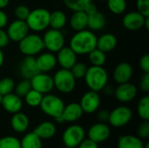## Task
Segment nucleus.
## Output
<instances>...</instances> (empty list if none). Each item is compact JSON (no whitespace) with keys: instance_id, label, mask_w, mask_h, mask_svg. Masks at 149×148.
I'll return each instance as SVG.
<instances>
[{"instance_id":"de8ad7c7","label":"nucleus","mask_w":149,"mask_h":148,"mask_svg":"<svg viewBox=\"0 0 149 148\" xmlns=\"http://www.w3.org/2000/svg\"><path fill=\"white\" fill-rule=\"evenodd\" d=\"M8 22V17L6 13L0 9V29H3Z\"/></svg>"},{"instance_id":"f257e3e1","label":"nucleus","mask_w":149,"mask_h":148,"mask_svg":"<svg viewBox=\"0 0 149 148\" xmlns=\"http://www.w3.org/2000/svg\"><path fill=\"white\" fill-rule=\"evenodd\" d=\"M97 37L90 30H82L76 31L70 40V48L78 55L88 54L96 48Z\"/></svg>"},{"instance_id":"20e7f679","label":"nucleus","mask_w":149,"mask_h":148,"mask_svg":"<svg viewBox=\"0 0 149 148\" xmlns=\"http://www.w3.org/2000/svg\"><path fill=\"white\" fill-rule=\"evenodd\" d=\"M65 106L64 101L59 97L47 93L43 96L39 107L45 115L56 119L61 116Z\"/></svg>"},{"instance_id":"473e14b6","label":"nucleus","mask_w":149,"mask_h":148,"mask_svg":"<svg viewBox=\"0 0 149 148\" xmlns=\"http://www.w3.org/2000/svg\"><path fill=\"white\" fill-rule=\"evenodd\" d=\"M107 1L110 11L116 15L124 13L127 6L126 0H107Z\"/></svg>"},{"instance_id":"6e6d98bb","label":"nucleus","mask_w":149,"mask_h":148,"mask_svg":"<svg viewBox=\"0 0 149 148\" xmlns=\"http://www.w3.org/2000/svg\"><path fill=\"white\" fill-rule=\"evenodd\" d=\"M2 97H3V96H2V95L0 94V106H1V101H2Z\"/></svg>"},{"instance_id":"09e8293b","label":"nucleus","mask_w":149,"mask_h":148,"mask_svg":"<svg viewBox=\"0 0 149 148\" xmlns=\"http://www.w3.org/2000/svg\"><path fill=\"white\" fill-rule=\"evenodd\" d=\"M98 10H97V7H96V5L95 4H93L92 2L86 6V8L85 9V11H86V13L87 14V15H90V14H93V13H94V12H96Z\"/></svg>"},{"instance_id":"4d7b16f0","label":"nucleus","mask_w":149,"mask_h":148,"mask_svg":"<svg viewBox=\"0 0 149 148\" xmlns=\"http://www.w3.org/2000/svg\"><path fill=\"white\" fill-rule=\"evenodd\" d=\"M99 1H106V0H99Z\"/></svg>"},{"instance_id":"393cba45","label":"nucleus","mask_w":149,"mask_h":148,"mask_svg":"<svg viewBox=\"0 0 149 148\" xmlns=\"http://www.w3.org/2000/svg\"><path fill=\"white\" fill-rule=\"evenodd\" d=\"M144 145L143 140L138 136L127 134L119 137L117 148H144Z\"/></svg>"},{"instance_id":"bb28decb","label":"nucleus","mask_w":149,"mask_h":148,"mask_svg":"<svg viewBox=\"0 0 149 148\" xmlns=\"http://www.w3.org/2000/svg\"><path fill=\"white\" fill-rule=\"evenodd\" d=\"M106 25V17L102 12L96 11L93 14L87 15V27L90 31H100Z\"/></svg>"},{"instance_id":"37998d69","label":"nucleus","mask_w":149,"mask_h":148,"mask_svg":"<svg viewBox=\"0 0 149 148\" xmlns=\"http://www.w3.org/2000/svg\"><path fill=\"white\" fill-rule=\"evenodd\" d=\"M140 67L141 69L146 72L149 73V55L148 54H144L143 56H141V58H140Z\"/></svg>"},{"instance_id":"0eeeda50","label":"nucleus","mask_w":149,"mask_h":148,"mask_svg":"<svg viewBox=\"0 0 149 148\" xmlns=\"http://www.w3.org/2000/svg\"><path fill=\"white\" fill-rule=\"evenodd\" d=\"M86 131L83 126L74 124L69 126L62 134V141L67 148H77L85 140Z\"/></svg>"},{"instance_id":"b1692460","label":"nucleus","mask_w":149,"mask_h":148,"mask_svg":"<svg viewBox=\"0 0 149 148\" xmlns=\"http://www.w3.org/2000/svg\"><path fill=\"white\" fill-rule=\"evenodd\" d=\"M56 126L52 121H43L39 125H38L33 130V133H35L42 140H50L53 138L56 134Z\"/></svg>"},{"instance_id":"412c9836","label":"nucleus","mask_w":149,"mask_h":148,"mask_svg":"<svg viewBox=\"0 0 149 148\" xmlns=\"http://www.w3.org/2000/svg\"><path fill=\"white\" fill-rule=\"evenodd\" d=\"M113 79L118 84L129 82L133 76V67L127 62L120 63L113 71Z\"/></svg>"},{"instance_id":"f8f14e48","label":"nucleus","mask_w":149,"mask_h":148,"mask_svg":"<svg viewBox=\"0 0 149 148\" xmlns=\"http://www.w3.org/2000/svg\"><path fill=\"white\" fill-rule=\"evenodd\" d=\"M79 105L84 112V113L92 114L98 111L100 105V97L98 92L90 90L86 92L79 102Z\"/></svg>"},{"instance_id":"79ce46f5","label":"nucleus","mask_w":149,"mask_h":148,"mask_svg":"<svg viewBox=\"0 0 149 148\" xmlns=\"http://www.w3.org/2000/svg\"><path fill=\"white\" fill-rule=\"evenodd\" d=\"M140 88L144 92H149V73L144 72L143 76L140 80Z\"/></svg>"},{"instance_id":"a18cd8bd","label":"nucleus","mask_w":149,"mask_h":148,"mask_svg":"<svg viewBox=\"0 0 149 148\" xmlns=\"http://www.w3.org/2000/svg\"><path fill=\"white\" fill-rule=\"evenodd\" d=\"M10 42V38L7 35V32L3 29H0V49L4 48Z\"/></svg>"},{"instance_id":"c756f323","label":"nucleus","mask_w":149,"mask_h":148,"mask_svg":"<svg viewBox=\"0 0 149 148\" xmlns=\"http://www.w3.org/2000/svg\"><path fill=\"white\" fill-rule=\"evenodd\" d=\"M88 56L91 64L96 66H103L107 60L106 53L99 50L98 48H95L92 51H90L88 53Z\"/></svg>"},{"instance_id":"e433bc0d","label":"nucleus","mask_w":149,"mask_h":148,"mask_svg":"<svg viewBox=\"0 0 149 148\" xmlns=\"http://www.w3.org/2000/svg\"><path fill=\"white\" fill-rule=\"evenodd\" d=\"M0 148H21L20 140L14 136L0 138Z\"/></svg>"},{"instance_id":"4be33fe9","label":"nucleus","mask_w":149,"mask_h":148,"mask_svg":"<svg viewBox=\"0 0 149 148\" xmlns=\"http://www.w3.org/2000/svg\"><path fill=\"white\" fill-rule=\"evenodd\" d=\"M30 126V120L28 116L21 112L13 113L10 119V126L17 133H24L27 131Z\"/></svg>"},{"instance_id":"ddd939ff","label":"nucleus","mask_w":149,"mask_h":148,"mask_svg":"<svg viewBox=\"0 0 149 148\" xmlns=\"http://www.w3.org/2000/svg\"><path fill=\"white\" fill-rule=\"evenodd\" d=\"M29 27L26 21L16 19L10 24L6 31L10 40L13 42H19L29 33Z\"/></svg>"},{"instance_id":"c9c22d12","label":"nucleus","mask_w":149,"mask_h":148,"mask_svg":"<svg viewBox=\"0 0 149 148\" xmlns=\"http://www.w3.org/2000/svg\"><path fill=\"white\" fill-rule=\"evenodd\" d=\"M15 82L10 78H3L0 79V94L2 96L9 94L14 91Z\"/></svg>"},{"instance_id":"6ab92c4d","label":"nucleus","mask_w":149,"mask_h":148,"mask_svg":"<svg viewBox=\"0 0 149 148\" xmlns=\"http://www.w3.org/2000/svg\"><path fill=\"white\" fill-rule=\"evenodd\" d=\"M19 72L26 79H31L34 75L38 73L39 71L36 64V58L33 56H26L20 63Z\"/></svg>"},{"instance_id":"7ed1b4c3","label":"nucleus","mask_w":149,"mask_h":148,"mask_svg":"<svg viewBox=\"0 0 149 148\" xmlns=\"http://www.w3.org/2000/svg\"><path fill=\"white\" fill-rule=\"evenodd\" d=\"M51 12L45 8H37L30 11L26 18V24L33 31H42L49 27Z\"/></svg>"},{"instance_id":"9d476101","label":"nucleus","mask_w":149,"mask_h":148,"mask_svg":"<svg viewBox=\"0 0 149 148\" xmlns=\"http://www.w3.org/2000/svg\"><path fill=\"white\" fill-rule=\"evenodd\" d=\"M31 88L42 93L43 95L50 93L52 90L54 88L52 77L47 74L46 72H39L36 75H34L31 79Z\"/></svg>"},{"instance_id":"dca6fc26","label":"nucleus","mask_w":149,"mask_h":148,"mask_svg":"<svg viewBox=\"0 0 149 148\" xmlns=\"http://www.w3.org/2000/svg\"><path fill=\"white\" fill-rule=\"evenodd\" d=\"M1 106L9 113H16L20 112L23 107L22 98L17 96L15 92H10L9 94L3 95L2 97Z\"/></svg>"},{"instance_id":"4468645a","label":"nucleus","mask_w":149,"mask_h":148,"mask_svg":"<svg viewBox=\"0 0 149 148\" xmlns=\"http://www.w3.org/2000/svg\"><path fill=\"white\" fill-rule=\"evenodd\" d=\"M137 92V87L134 84L126 82L123 84H119L117 88L114 90L113 94L120 102L127 103L135 99Z\"/></svg>"},{"instance_id":"49530a36","label":"nucleus","mask_w":149,"mask_h":148,"mask_svg":"<svg viewBox=\"0 0 149 148\" xmlns=\"http://www.w3.org/2000/svg\"><path fill=\"white\" fill-rule=\"evenodd\" d=\"M108 118H109V112L107 110H100L97 113V120L99 122L102 123H107L108 122Z\"/></svg>"},{"instance_id":"c03bdc74","label":"nucleus","mask_w":149,"mask_h":148,"mask_svg":"<svg viewBox=\"0 0 149 148\" xmlns=\"http://www.w3.org/2000/svg\"><path fill=\"white\" fill-rule=\"evenodd\" d=\"M77 148H100L99 144L89 140V139H85Z\"/></svg>"},{"instance_id":"5701e85b","label":"nucleus","mask_w":149,"mask_h":148,"mask_svg":"<svg viewBox=\"0 0 149 148\" xmlns=\"http://www.w3.org/2000/svg\"><path fill=\"white\" fill-rule=\"evenodd\" d=\"M117 38L112 33H105L100 38H97L96 48L102 51L103 52H110L117 46Z\"/></svg>"},{"instance_id":"2eb2a0df","label":"nucleus","mask_w":149,"mask_h":148,"mask_svg":"<svg viewBox=\"0 0 149 148\" xmlns=\"http://www.w3.org/2000/svg\"><path fill=\"white\" fill-rule=\"evenodd\" d=\"M145 19L146 17L139 11H130L124 16L122 24L128 31H138L144 26Z\"/></svg>"},{"instance_id":"a19ab883","label":"nucleus","mask_w":149,"mask_h":148,"mask_svg":"<svg viewBox=\"0 0 149 148\" xmlns=\"http://www.w3.org/2000/svg\"><path fill=\"white\" fill-rule=\"evenodd\" d=\"M136 6L137 11L146 17H149V0H137Z\"/></svg>"},{"instance_id":"6e6552de","label":"nucleus","mask_w":149,"mask_h":148,"mask_svg":"<svg viewBox=\"0 0 149 148\" xmlns=\"http://www.w3.org/2000/svg\"><path fill=\"white\" fill-rule=\"evenodd\" d=\"M133 118L132 110L126 106H120L109 113L108 123L116 128L127 126Z\"/></svg>"},{"instance_id":"9b49d317","label":"nucleus","mask_w":149,"mask_h":148,"mask_svg":"<svg viewBox=\"0 0 149 148\" xmlns=\"http://www.w3.org/2000/svg\"><path fill=\"white\" fill-rule=\"evenodd\" d=\"M111 135V129L106 123L98 122L93 124L87 132L88 139L100 144L109 139Z\"/></svg>"},{"instance_id":"ea45409f","label":"nucleus","mask_w":149,"mask_h":148,"mask_svg":"<svg viewBox=\"0 0 149 148\" xmlns=\"http://www.w3.org/2000/svg\"><path fill=\"white\" fill-rule=\"evenodd\" d=\"M137 136L141 138V140H147L149 137V120H143L137 131Z\"/></svg>"},{"instance_id":"603ef678","label":"nucleus","mask_w":149,"mask_h":148,"mask_svg":"<svg viewBox=\"0 0 149 148\" xmlns=\"http://www.w3.org/2000/svg\"><path fill=\"white\" fill-rule=\"evenodd\" d=\"M3 61H4V55H3L2 49H0V68L3 65Z\"/></svg>"},{"instance_id":"7c9ffc66","label":"nucleus","mask_w":149,"mask_h":148,"mask_svg":"<svg viewBox=\"0 0 149 148\" xmlns=\"http://www.w3.org/2000/svg\"><path fill=\"white\" fill-rule=\"evenodd\" d=\"M137 113L142 120H149V96H143L137 106Z\"/></svg>"},{"instance_id":"aec40b11","label":"nucleus","mask_w":149,"mask_h":148,"mask_svg":"<svg viewBox=\"0 0 149 148\" xmlns=\"http://www.w3.org/2000/svg\"><path fill=\"white\" fill-rule=\"evenodd\" d=\"M84 114V112L79 103L72 102L65 106L61 113V118L64 122H75L79 120Z\"/></svg>"},{"instance_id":"f03ea898","label":"nucleus","mask_w":149,"mask_h":148,"mask_svg":"<svg viewBox=\"0 0 149 148\" xmlns=\"http://www.w3.org/2000/svg\"><path fill=\"white\" fill-rule=\"evenodd\" d=\"M84 79L90 90L99 92L107 85L108 74L103 66L92 65L87 68Z\"/></svg>"},{"instance_id":"3c124183","label":"nucleus","mask_w":149,"mask_h":148,"mask_svg":"<svg viewBox=\"0 0 149 148\" xmlns=\"http://www.w3.org/2000/svg\"><path fill=\"white\" fill-rule=\"evenodd\" d=\"M10 3V0H0V9L3 10L4 8H6L8 6Z\"/></svg>"},{"instance_id":"a211bd4d","label":"nucleus","mask_w":149,"mask_h":148,"mask_svg":"<svg viewBox=\"0 0 149 148\" xmlns=\"http://www.w3.org/2000/svg\"><path fill=\"white\" fill-rule=\"evenodd\" d=\"M38 69L41 72H49L53 70L57 65V58L52 52L47 51L41 53L36 58Z\"/></svg>"},{"instance_id":"1a4fd4ad","label":"nucleus","mask_w":149,"mask_h":148,"mask_svg":"<svg viewBox=\"0 0 149 148\" xmlns=\"http://www.w3.org/2000/svg\"><path fill=\"white\" fill-rule=\"evenodd\" d=\"M44 46L50 52H58L65 46V37L60 30L50 29L42 38Z\"/></svg>"},{"instance_id":"5fc2aeb1","label":"nucleus","mask_w":149,"mask_h":148,"mask_svg":"<svg viewBox=\"0 0 149 148\" xmlns=\"http://www.w3.org/2000/svg\"><path fill=\"white\" fill-rule=\"evenodd\" d=\"M144 148H149V143H146L144 145Z\"/></svg>"},{"instance_id":"c85d7f7f","label":"nucleus","mask_w":149,"mask_h":148,"mask_svg":"<svg viewBox=\"0 0 149 148\" xmlns=\"http://www.w3.org/2000/svg\"><path fill=\"white\" fill-rule=\"evenodd\" d=\"M21 148H43L42 140L33 132L26 133L20 140Z\"/></svg>"},{"instance_id":"8fccbe9b","label":"nucleus","mask_w":149,"mask_h":148,"mask_svg":"<svg viewBox=\"0 0 149 148\" xmlns=\"http://www.w3.org/2000/svg\"><path fill=\"white\" fill-rule=\"evenodd\" d=\"M103 90H104L105 93H106V94H108V95H112V94H113V92H114V90H113L111 86H108L107 85L103 88Z\"/></svg>"},{"instance_id":"a878e982","label":"nucleus","mask_w":149,"mask_h":148,"mask_svg":"<svg viewBox=\"0 0 149 148\" xmlns=\"http://www.w3.org/2000/svg\"><path fill=\"white\" fill-rule=\"evenodd\" d=\"M70 26L75 31H82L87 27V14L85 10L73 11L69 20Z\"/></svg>"},{"instance_id":"58836bf2","label":"nucleus","mask_w":149,"mask_h":148,"mask_svg":"<svg viewBox=\"0 0 149 148\" xmlns=\"http://www.w3.org/2000/svg\"><path fill=\"white\" fill-rule=\"evenodd\" d=\"M30 11H31L30 9L27 6L24 5V4H20V5H17L15 8L14 15L17 17V19L25 21L26 18L28 17L29 14H30Z\"/></svg>"},{"instance_id":"4c0bfd02","label":"nucleus","mask_w":149,"mask_h":148,"mask_svg":"<svg viewBox=\"0 0 149 148\" xmlns=\"http://www.w3.org/2000/svg\"><path fill=\"white\" fill-rule=\"evenodd\" d=\"M70 71L76 79H84L86 73L87 66L82 62H76L73 65V66L70 69Z\"/></svg>"},{"instance_id":"2f4dec72","label":"nucleus","mask_w":149,"mask_h":148,"mask_svg":"<svg viewBox=\"0 0 149 148\" xmlns=\"http://www.w3.org/2000/svg\"><path fill=\"white\" fill-rule=\"evenodd\" d=\"M43 96L44 95L42 93L31 88V91L24 98V101L26 105H28L31 107H37V106H39Z\"/></svg>"},{"instance_id":"39448f33","label":"nucleus","mask_w":149,"mask_h":148,"mask_svg":"<svg viewBox=\"0 0 149 148\" xmlns=\"http://www.w3.org/2000/svg\"><path fill=\"white\" fill-rule=\"evenodd\" d=\"M18 49L25 56H35L39 54L45 49V46L40 36L28 33L18 42Z\"/></svg>"},{"instance_id":"cd10ccee","label":"nucleus","mask_w":149,"mask_h":148,"mask_svg":"<svg viewBox=\"0 0 149 148\" xmlns=\"http://www.w3.org/2000/svg\"><path fill=\"white\" fill-rule=\"evenodd\" d=\"M67 18L65 14L61 10H54L50 14V23L49 26L52 29L61 30L66 24Z\"/></svg>"},{"instance_id":"f704fd0d","label":"nucleus","mask_w":149,"mask_h":148,"mask_svg":"<svg viewBox=\"0 0 149 148\" xmlns=\"http://www.w3.org/2000/svg\"><path fill=\"white\" fill-rule=\"evenodd\" d=\"M31 89V85L30 79H24L17 85H15L14 92L20 98H24Z\"/></svg>"},{"instance_id":"423d86ee","label":"nucleus","mask_w":149,"mask_h":148,"mask_svg":"<svg viewBox=\"0 0 149 148\" xmlns=\"http://www.w3.org/2000/svg\"><path fill=\"white\" fill-rule=\"evenodd\" d=\"M54 87L61 93H71L76 86V79L68 69L58 70L52 77Z\"/></svg>"},{"instance_id":"864d4df0","label":"nucleus","mask_w":149,"mask_h":148,"mask_svg":"<svg viewBox=\"0 0 149 148\" xmlns=\"http://www.w3.org/2000/svg\"><path fill=\"white\" fill-rule=\"evenodd\" d=\"M146 30H149V17H146L145 19V22H144V26Z\"/></svg>"},{"instance_id":"f3484780","label":"nucleus","mask_w":149,"mask_h":148,"mask_svg":"<svg viewBox=\"0 0 149 148\" xmlns=\"http://www.w3.org/2000/svg\"><path fill=\"white\" fill-rule=\"evenodd\" d=\"M56 58L57 63H58L63 69L70 70L77 62V54L70 47L64 46L58 51Z\"/></svg>"},{"instance_id":"72a5a7b5","label":"nucleus","mask_w":149,"mask_h":148,"mask_svg":"<svg viewBox=\"0 0 149 148\" xmlns=\"http://www.w3.org/2000/svg\"><path fill=\"white\" fill-rule=\"evenodd\" d=\"M65 6L72 11L85 10L92 0H63Z\"/></svg>"}]
</instances>
